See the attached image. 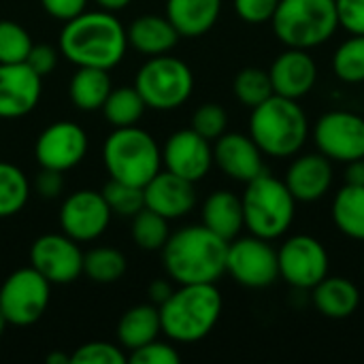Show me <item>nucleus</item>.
<instances>
[{
  "label": "nucleus",
  "instance_id": "obj_6",
  "mask_svg": "<svg viewBox=\"0 0 364 364\" xmlns=\"http://www.w3.org/2000/svg\"><path fill=\"white\" fill-rule=\"evenodd\" d=\"M273 34L286 47L316 49L339 30L335 0H279L271 17Z\"/></svg>",
  "mask_w": 364,
  "mask_h": 364
},
{
  "label": "nucleus",
  "instance_id": "obj_17",
  "mask_svg": "<svg viewBox=\"0 0 364 364\" xmlns=\"http://www.w3.org/2000/svg\"><path fill=\"white\" fill-rule=\"evenodd\" d=\"M43 94V77L26 62H0V119H19L32 113Z\"/></svg>",
  "mask_w": 364,
  "mask_h": 364
},
{
  "label": "nucleus",
  "instance_id": "obj_15",
  "mask_svg": "<svg viewBox=\"0 0 364 364\" xmlns=\"http://www.w3.org/2000/svg\"><path fill=\"white\" fill-rule=\"evenodd\" d=\"M90 147L85 130L68 119L49 124L34 143V156L41 168L51 171H73L81 164Z\"/></svg>",
  "mask_w": 364,
  "mask_h": 364
},
{
  "label": "nucleus",
  "instance_id": "obj_45",
  "mask_svg": "<svg viewBox=\"0 0 364 364\" xmlns=\"http://www.w3.org/2000/svg\"><path fill=\"white\" fill-rule=\"evenodd\" d=\"M173 290H175V288L171 286L168 279H154V282L149 284V288H147V296H149V301H151L154 305H162V303L171 296Z\"/></svg>",
  "mask_w": 364,
  "mask_h": 364
},
{
  "label": "nucleus",
  "instance_id": "obj_10",
  "mask_svg": "<svg viewBox=\"0 0 364 364\" xmlns=\"http://www.w3.org/2000/svg\"><path fill=\"white\" fill-rule=\"evenodd\" d=\"M226 273L243 288L262 290L279 279L277 250L256 235L228 241Z\"/></svg>",
  "mask_w": 364,
  "mask_h": 364
},
{
  "label": "nucleus",
  "instance_id": "obj_25",
  "mask_svg": "<svg viewBox=\"0 0 364 364\" xmlns=\"http://www.w3.org/2000/svg\"><path fill=\"white\" fill-rule=\"evenodd\" d=\"M224 0H166L164 15L179 36L196 38L207 34L220 19Z\"/></svg>",
  "mask_w": 364,
  "mask_h": 364
},
{
  "label": "nucleus",
  "instance_id": "obj_16",
  "mask_svg": "<svg viewBox=\"0 0 364 364\" xmlns=\"http://www.w3.org/2000/svg\"><path fill=\"white\" fill-rule=\"evenodd\" d=\"M213 166V145L194 128L173 132L162 147V168L198 183Z\"/></svg>",
  "mask_w": 364,
  "mask_h": 364
},
{
  "label": "nucleus",
  "instance_id": "obj_21",
  "mask_svg": "<svg viewBox=\"0 0 364 364\" xmlns=\"http://www.w3.org/2000/svg\"><path fill=\"white\" fill-rule=\"evenodd\" d=\"M145 207L171 220L186 218L196 207V188L192 181L162 168L143 186Z\"/></svg>",
  "mask_w": 364,
  "mask_h": 364
},
{
  "label": "nucleus",
  "instance_id": "obj_42",
  "mask_svg": "<svg viewBox=\"0 0 364 364\" xmlns=\"http://www.w3.org/2000/svg\"><path fill=\"white\" fill-rule=\"evenodd\" d=\"M26 64L41 77L49 75L58 66V51L49 45H32Z\"/></svg>",
  "mask_w": 364,
  "mask_h": 364
},
{
  "label": "nucleus",
  "instance_id": "obj_41",
  "mask_svg": "<svg viewBox=\"0 0 364 364\" xmlns=\"http://www.w3.org/2000/svg\"><path fill=\"white\" fill-rule=\"evenodd\" d=\"M339 28L348 34L364 36V0H335Z\"/></svg>",
  "mask_w": 364,
  "mask_h": 364
},
{
  "label": "nucleus",
  "instance_id": "obj_12",
  "mask_svg": "<svg viewBox=\"0 0 364 364\" xmlns=\"http://www.w3.org/2000/svg\"><path fill=\"white\" fill-rule=\"evenodd\" d=\"M314 143L333 162L364 158V117L354 111H328L314 126Z\"/></svg>",
  "mask_w": 364,
  "mask_h": 364
},
{
  "label": "nucleus",
  "instance_id": "obj_38",
  "mask_svg": "<svg viewBox=\"0 0 364 364\" xmlns=\"http://www.w3.org/2000/svg\"><path fill=\"white\" fill-rule=\"evenodd\" d=\"M70 363L75 364H124L128 363V356L124 354V348H117L107 341H90L77 348V352L70 356Z\"/></svg>",
  "mask_w": 364,
  "mask_h": 364
},
{
  "label": "nucleus",
  "instance_id": "obj_31",
  "mask_svg": "<svg viewBox=\"0 0 364 364\" xmlns=\"http://www.w3.org/2000/svg\"><path fill=\"white\" fill-rule=\"evenodd\" d=\"M128 269L126 256L115 247H92L83 254V273L96 284H113Z\"/></svg>",
  "mask_w": 364,
  "mask_h": 364
},
{
  "label": "nucleus",
  "instance_id": "obj_47",
  "mask_svg": "<svg viewBox=\"0 0 364 364\" xmlns=\"http://www.w3.org/2000/svg\"><path fill=\"white\" fill-rule=\"evenodd\" d=\"M98 9L102 11H109V13H117V11H124L126 6L132 4V0H94Z\"/></svg>",
  "mask_w": 364,
  "mask_h": 364
},
{
  "label": "nucleus",
  "instance_id": "obj_30",
  "mask_svg": "<svg viewBox=\"0 0 364 364\" xmlns=\"http://www.w3.org/2000/svg\"><path fill=\"white\" fill-rule=\"evenodd\" d=\"M30 198V181L26 173L0 160V220L17 215Z\"/></svg>",
  "mask_w": 364,
  "mask_h": 364
},
{
  "label": "nucleus",
  "instance_id": "obj_46",
  "mask_svg": "<svg viewBox=\"0 0 364 364\" xmlns=\"http://www.w3.org/2000/svg\"><path fill=\"white\" fill-rule=\"evenodd\" d=\"M346 183L350 186H364V158L352 160L346 164Z\"/></svg>",
  "mask_w": 364,
  "mask_h": 364
},
{
  "label": "nucleus",
  "instance_id": "obj_22",
  "mask_svg": "<svg viewBox=\"0 0 364 364\" xmlns=\"http://www.w3.org/2000/svg\"><path fill=\"white\" fill-rule=\"evenodd\" d=\"M126 34H128V47L149 58L171 53V49H175V45L181 38L166 15H154V13L134 17L126 28Z\"/></svg>",
  "mask_w": 364,
  "mask_h": 364
},
{
  "label": "nucleus",
  "instance_id": "obj_8",
  "mask_svg": "<svg viewBox=\"0 0 364 364\" xmlns=\"http://www.w3.org/2000/svg\"><path fill=\"white\" fill-rule=\"evenodd\" d=\"M134 87L145 100L147 109L154 111H175L186 105L194 90L192 68L171 55H151L136 73Z\"/></svg>",
  "mask_w": 364,
  "mask_h": 364
},
{
  "label": "nucleus",
  "instance_id": "obj_28",
  "mask_svg": "<svg viewBox=\"0 0 364 364\" xmlns=\"http://www.w3.org/2000/svg\"><path fill=\"white\" fill-rule=\"evenodd\" d=\"M331 218L343 237L364 243V186L346 183L333 198Z\"/></svg>",
  "mask_w": 364,
  "mask_h": 364
},
{
  "label": "nucleus",
  "instance_id": "obj_32",
  "mask_svg": "<svg viewBox=\"0 0 364 364\" xmlns=\"http://www.w3.org/2000/svg\"><path fill=\"white\" fill-rule=\"evenodd\" d=\"M333 73L348 85L364 83V36L350 34L333 53Z\"/></svg>",
  "mask_w": 364,
  "mask_h": 364
},
{
  "label": "nucleus",
  "instance_id": "obj_13",
  "mask_svg": "<svg viewBox=\"0 0 364 364\" xmlns=\"http://www.w3.org/2000/svg\"><path fill=\"white\" fill-rule=\"evenodd\" d=\"M111 209L96 190H77L68 194L60 207V230L77 243H92L100 239L111 224Z\"/></svg>",
  "mask_w": 364,
  "mask_h": 364
},
{
  "label": "nucleus",
  "instance_id": "obj_14",
  "mask_svg": "<svg viewBox=\"0 0 364 364\" xmlns=\"http://www.w3.org/2000/svg\"><path fill=\"white\" fill-rule=\"evenodd\" d=\"M79 245L64 232L43 235L30 247V267L51 286L70 284L83 273V252Z\"/></svg>",
  "mask_w": 364,
  "mask_h": 364
},
{
  "label": "nucleus",
  "instance_id": "obj_18",
  "mask_svg": "<svg viewBox=\"0 0 364 364\" xmlns=\"http://www.w3.org/2000/svg\"><path fill=\"white\" fill-rule=\"evenodd\" d=\"M273 94L301 100L305 98L318 83V64L309 49L286 47L273 60L269 68Z\"/></svg>",
  "mask_w": 364,
  "mask_h": 364
},
{
  "label": "nucleus",
  "instance_id": "obj_26",
  "mask_svg": "<svg viewBox=\"0 0 364 364\" xmlns=\"http://www.w3.org/2000/svg\"><path fill=\"white\" fill-rule=\"evenodd\" d=\"M162 335L160 309L154 303L130 307L117 322V341L124 350L132 352Z\"/></svg>",
  "mask_w": 364,
  "mask_h": 364
},
{
  "label": "nucleus",
  "instance_id": "obj_4",
  "mask_svg": "<svg viewBox=\"0 0 364 364\" xmlns=\"http://www.w3.org/2000/svg\"><path fill=\"white\" fill-rule=\"evenodd\" d=\"M247 134L269 158H294L309 139V117L299 100L269 96L252 109Z\"/></svg>",
  "mask_w": 364,
  "mask_h": 364
},
{
  "label": "nucleus",
  "instance_id": "obj_49",
  "mask_svg": "<svg viewBox=\"0 0 364 364\" xmlns=\"http://www.w3.org/2000/svg\"><path fill=\"white\" fill-rule=\"evenodd\" d=\"M6 320H4V316H2V311H0V337H2V333H4V328H6Z\"/></svg>",
  "mask_w": 364,
  "mask_h": 364
},
{
  "label": "nucleus",
  "instance_id": "obj_39",
  "mask_svg": "<svg viewBox=\"0 0 364 364\" xmlns=\"http://www.w3.org/2000/svg\"><path fill=\"white\" fill-rule=\"evenodd\" d=\"M179 360H181L179 352L171 343L158 339L132 350L128 356V363L136 364H177Z\"/></svg>",
  "mask_w": 364,
  "mask_h": 364
},
{
  "label": "nucleus",
  "instance_id": "obj_29",
  "mask_svg": "<svg viewBox=\"0 0 364 364\" xmlns=\"http://www.w3.org/2000/svg\"><path fill=\"white\" fill-rule=\"evenodd\" d=\"M145 109H147V105L134 85L113 87L102 105V113L113 128L136 126L141 122V117L145 115Z\"/></svg>",
  "mask_w": 364,
  "mask_h": 364
},
{
  "label": "nucleus",
  "instance_id": "obj_35",
  "mask_svg": "<svg viewBox=\"0 0 364 364\" xmlns=\"http://www.w3.org/2000/svg\"><path fill=\"white\" fill-rule=\"evenodd\" d=\"M32 45H34L32 36L21 23L13 19H0V62L2 64L26 62Z\"/></svg>",
  "mask_w": 364,
  "mask_h": 364
},
{
  "label": "nucleus",
  "instance_id": "obj_36",
  "mask_svg": "<svg viewBox=\"0 0 364 364\" xmlns=\"http://www.w3.org/2000/svg\"><path fill=\"white\" fill-rule=\"evenodd\" d=\"M102 196H105V200H107L113 215L132 218L145 207L143 188L130 186V183H124V181L109 179V183L102 190Z\"/></svg>",
  "mask_w": 364,
  "mask_h": 364
},
{
  "label": "nucleus",
  "instance_id": "obj_40",
  "mask_svg": "<svg viewBox=\"0 0 364 364\" xmlns=\"http://www.w3.org/2000/svg\"><path fill=\"white\" fill-rule=\"evenodd\" d=\"M279 0H232L235 13L245 23H267L271 21Z\"/></svg>",
  "mask_w": 364,
  "mask_h": 364
},
{
  "label": "nucleus",
  "instance_id": "obj_48",
  "mask_svg": "<svg viewBox=\"0 0 364 364\" xmlns=\"http://www.w3.org/2000/svg\"><path fill=\"white\" fill-rule=\"evenodd\" d=\"M47 363L49 364H68L70 363V356L68 354H62V352H51L47 356Z\"/></svg>",
  "mask_w": 364,
  "mask_h": 364
},
{
  "label": "nucleus",
  "instance_id": "obj_7",
  "mask_svg": "<svg viewBox=\"0 0 364 364\" xmlns=\"http://www.w3.org/2000/svg\"><path fill=\"white\" fill-rule=\"evenodd\" d=\"M102 162L111 179L143 188L162 171V147L147 130L124 126L107 136Z\"/></svg>",
  "mask_w": 364,
  "mask_h": 364
},
{
  "label": "nucleus",
  "instance_id": "obj_44",
  "mask_svg": "<svg viewBox=\"0 0 364 364\" xmlns=\"http://www.w3.org/2000/svg\"><path fill=\"white\" fill-rule=\"evenodd\" d=\"M64 173L51 171V168H41L36 177V192L43 198H58L64 190Z\"/></svg>",
  "mask_w": 364,
  "mask_h": 364
},
{
  "label": "nucleus",
  "instance_id": "obj_37",
  "mask_svg": "<svg viewBox=\"0 0 364 364\" xmlns=\"http://www.w3.org/2000/svg\"><path fill=\"white\" fill-rule=\"evenodd\" d=\"M190 128H194L200 136H205L209 141H215L228 128V113L218 102H205L194 111Z\"/></svg>",
  "mask_w": 364,
  "mask_h": 364
},
{
  "label": "nucleus",
  "instance_id": "obj_23",
  "mask_svg": "<svg viewBox=\"0 0 364 364\" xmlns=\"http://www.w3.org/2000/svg\"><path fill=\"white\" fill-rule=\"evenodd\" d=\"M311 303L324 318L346 320L360 307V290L352 279L328 273L311 288Z\"/></svg>",
  "mask_w": 364,
  "mask_h": 364
},
{
  "label": "nucleus",
  "instance_id": "obj_33",
  "mask_svg": "<svg viewBox=\"0 0 364 364\" xmlns=\"http://www.w3.org/2000/svg\"><path fill=\"white\" fill-rule=\"evenodd\" d=\"M130 232H132V241L145 252L162 250L171 237L168 220L147 207H143L136 215H132Z\"/></svg>",
  "mask_w": 364,
  "mask_h": 364
},
{
  "label": "nucleus",
  "instance_id": "obj_1",
  "mask_svg": "<svg viewBox=\"0 0 364 364\" xmlns=\"http://www.w3.org/2000/svg\"><path fill=\"white\" fill-rule=\"evenodd\" d=\"M58 49L75 66L111 70L128 51V34L115 13L85 9L77 17L64 21Z\"/></svg>",
  "mask_w": 364,
  "mask_h": 364
},
{
  "label": "nucleus",
  "instance_id": "obj_5",
  "mask_svg": "<svg viewBox=\"0 0 364 364\" xmlns=\"http://www.w3.org/2000/svg\"><path fill=\"white\" fill-rule=\"evenodd\" d=\"M241 203L245 228L250 235L267 241H277L294 224L296 198L290 194L284 179L269 173H260L245 183Z\"/></svg>",
  "mask_w": 364,
  "mask_h": 364
},
{
  "label": "nucleus",
  "instance_id": "obj_19",
  "mask_svg": "<svg viewBox=\"0 0 364 364\" xmlns=\"http://www.w3.org/2000/svg\"><path fill=\"white\" fill-rule=\"evenodd\" d=\"M213 164L226 177L247 183L264 173V154L250 134L224 132L213 141Z\"/></svg>",
  "mask_w": 364,
  "mask_h": 364
},
{
  "label": "nucleus",
  "instance_id": "obj_34",
  "mask_svg": "<svg viewBox=\"0 0 364 364\" xmlns=\"http://www.w3.org/2000/svg\"><path fill=\"white\" fill-rule=\"evenodd\" d=\"M235 96L241 105L254 109L260 102H264L269 96H273V85H271V77L269 70L256 68V66H247L243 70L237 73L235 83H232Z\"/></svg>",
  "mask_w": 364,
  "mask_h": 364
},
{
  "label": "nucleus",
  "instance_id": "obj_50",
  "mask_svg": "<svg viewBox=\"0 0 364 364\" xmlns=\"http://www.w3.org/2000/svg\"><path fill=\"white\" fill-rule=\"evenodd\" d=\"M363 277H364V258H363Z\"/></svg>",
  "mask_w": 364,
  "mask_h": 364
},
{
  "label": "nucleus",
  "instance_id": "obj_24",
  "mask_svg": "<svg viewBox=\"0 0 364 364\" xmlns=\"http://www.w3.org/2000/svg\"><path fill=\"white\" fill-rule=\"evenodd\" d=\"M203 224L213 230L224 241H232L245 228L243 220V203L241 196L230 190H215L211 192L200 209Z\"/></svg>",
  "mask_w": 364,
  "mask_h": 364
},
{
  "label": "nucleus",
  "instance_id": "obj_11",
  "mask_svg": "<svg viewBox=\"0 0 364 364\" xmlns=\"http://www.w3.org/2000/svg\"><path fill=\"white\" fill-rule=\"evenodd\" d=\"M279 277L296 288L311 290L331 273V256L326 245L311 235H292L277 250Z\"/></svg>",
  "mask_w": 364,
  "mask_h": 364
},
{
  "label": "nucleus",
  "instance_id": "obj_43",
  "mask_svg": "<svg viewBox=\"0 0 364 364\" xmlns=\"http://www.w3.org/2000/svg\"><path fill=\"white\" fill-rule=\"evenodd\" d=\"M87 2L90 0H41V6L49 17L58 21H68L83 13L87 9Z\"/></svg>",
  "mask_w": 364,
  "mask_h": 364
},
{
  "label": "nucleus",
  "instance_id": "obj_3",
  "mask_svg": "<svg viewBox=\"0 0 364 364\" xmlns=\"http://www.w3.org/2000/svg\"><path fill=\"white\" fill-rule=\"evenodd\" d=\"M222 307V292L215 284H179L158 305L162 335L175 343L203 341L220 322Z\"/></svg>",
  "mask_w": 364,
  "mask_h": 364
},
{
  "label": "nucleus",
  "instance_id": "obj_27",
  "mask_svg": "<svg viewBox=\"0 0 364 364\" xmlns=\"http://www.w3.org/2000/svg\"><path fill=\"white\" fill-rule=\"evenodd\" d=\"M111 90H113V83H111L109 70L90 68V66H77V73L73 75L68 83L70 102L79 111H87V113L102 109Z\"/></svg>",
  "mask_w": 364,
  "mask_h": 364
},
{
  "label": "nucleus",
  "instance_id": "obj_9",
  "mask_svg": "<svg viewBox=\"0 0 364 364\" xmlns=\"http://www.w3.org/2000/svg\"><path fill=\"white\" fill-rule=\"evenodd\" d=\"M51 284L32 267L13 271L0 286V311L13 326L38 322L49 305Z\"/></svg>",
  "mask_w": 364,
  "mask_h": 364
},
{
  "label": "nucleus",
  "instance_id": "obj_20",
  "mask_svg": "<svg viewBox=\"0 0 364 364\" xmlns=\"http://www.w3.org/2000/svg\"><path fill=\"white\" fill-rule=\"evenodd\" d=\"M335 181V168L333 160H328L324 154H296L290 162L284 183L288 186L290 194L296 198V203H318L322 200Z\"/></svg>",
  "mask_w": 364,
  "mask_h": 364
},
{
  "label": "nucleus",
  "instance_id": "obj_2",
  "mask_svg": "<svg viewBox=\"0 0 364 364\" xmlns=\"http://www.w3.org/2000/svg\"><path fill=\"white\" fill-rule=\"evenodd\" d=\"M160 252L164 271L175 284H215L226 273L228 241L205 224H190L171 232Z\"/></svg>",
  "mask_w": 364,
  "mask_h": 364
}]
</instances>
